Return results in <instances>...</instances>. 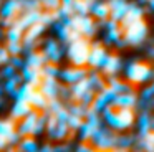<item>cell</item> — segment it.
<instances>
[{"label": "cell", "instance_id": "1", "mask_svg": "<svg viewBox=\"0 0 154 152\" xmlns=\"http://www.w3.org/2000/svg\"><path fill=\"white\" fill-rule=\"evenodd\" d=\"M40 119V114L37 111H32L30 114H27L23 119L18 121V126H17V131L20 132L22 135H35L37 132V122Z\"/></svg>", "mask_w": 154, "mask_h": 152}, {"label": "cell", "instance_id": "2", "mask_svg": "<svg viewBox=\"0 0 154 152\" xmlns=\"http://www.w3.org/2000/svg\"><path fill=\"white\" fill-rule=\"evenodd\" d=\"M32 111H33V106L28 101H14V104L10 108V116L14 119H17V121H20L27 114H30Z\"/></svg>", "mask_w": 154, "mask_h": 152}, {"label": "cell", "instance_id": "3", "mask_svg": "<svg viewBox=\"0 0 154 152\" xmlns=\"http://www.w3.org/2000/svg\"><path fill=\"white\" fill-rule=\"evenodd\" d=\"M17 126H18V121L14 119L12 116L0 119V137H4L8 141V139L17 132Z\"/></svg>", "mask_w": 154, "mask_h": 152}, {"label": "cell", "instance_id": "4", "mask_svg": "<svg viewBox=\"0 0 154 152\" xmlns=\"http://www.w3.org/2000/svg\"><path fill=\"white\" fill-rule=\"evenodd\" d=\"M23 83V76H22V73H17V74H14L12 78H7L4 81V91H5V94H8V96H12L14 98V94L17 93V89H18V86Z\"/></svg>", "mask_w": 154, "mask_h": 152}, {"label": "cell", "instance_id": "5", "mask_svg": "<svg viewBox=\"0 0 154 152\" xmlns=\"http://www.w3.org/2000/svg\"><path fill=\"white\" fill-rule=\"evenodd\" d=\"M17 149H23V150H35V149H38V144H37V141H35L33 135H23L22 141L18 142Z\"/></svg>", "mask_w": 154, "mask_h": 152}, {"label": "cell", "instance_id": "6", "mask_svg": "<svg viewBox=\"0 0 154 152\" xmlns=\"http://www.w3.org/2000/svg\"><path fill=\"white\" fill-rule=\"evenodd\" d=\"M10 51V55H22L23 53V43L22 41H7L5 45Z\"/></svg>", "mask_w": 154, "mask_h": 152}, {"label": "cell", "instance_id": "7", "mask_svg": "<svg viewBox=\"0 0 154 152\" xmlns=\"http://www.w3.org/2000/svg\"><path fill=\"white\" fill-rule=\"evenodd\" d=\"M17 71H18V69L15 68L12 63H7V65H2V71H0V73H2V76L7 79V78H12L14 74H17Z\"/></svg>", "mask_w": 154, "mask_h": 152}, {"label": "cell", "instance_id": "8", "mask_svg": "<svg viewBox=\"0 0 154 152\" xmlns=\"http://www.w3.org/2000/svg\"><path fill=\"white\" fill-rule=\"evenodd\" d=\"M10 63H12V65H14L17 69H22L25 65H27V63H25V59L22 58L20 55H12V56H10Z\"/></svg>", "mask_w": 154, "mask_h": 152}, {"label": "cell", "instance_id": "9", "mask_svg": "<svg viewBox=\"0 0 154 152\" xmlns=\"http://www.w3.org/2000/svg\"><path fill=\"white\" fill-rule=\"evenodd\" d=\"M10 51H8L7 46H0V63L2 65H7V63H10Z\"/></svg>", "mask_w": 154, "mask_h": 152}, {"label": "cell", "instance_id": "10", "mask_svg": "<svg viewBox=\"0 0 154 152\" xmlns=\"http://www.w3.org/2000/svg\"><path fill=\"white\" fill-rule=\"evenodd\" d=\"M4 104H5V98H4V96H0V108H2Z\"/></svg>", "mask_w": 154, "mask_h": 152}, {"label": "cell", "instance_id": "11", "mask_svg": "<svg viewBox=\"0 0 154 152\" xmlns=\"http://www.w3.org/2000/svg\"><path fill=\"white\" fill-rule=\"evenodd\" d=\"M2 5H4V0H0V8H2Z\"/></svg>", "mask_w": 154, "mask_h": 152}]
</instances>
